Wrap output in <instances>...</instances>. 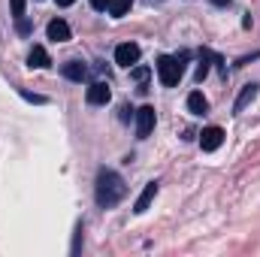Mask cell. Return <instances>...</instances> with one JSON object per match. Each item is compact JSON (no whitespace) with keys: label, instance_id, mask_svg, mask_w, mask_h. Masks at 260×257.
<instances>
[{"label":"cell","instance_id":"9","mask_svg":"<svg viewBox=\"0 0 260 257\" xmlns=\"http://www.w3.org/2000/svg\"><path fill=\"white\" fill-rule=\"evenodd\" d=\"M61 73H64L70 82H85V79H88V67L82 64V61H67V64L61 67Z\"/></svg>","mask_w":260,"mask_h":257},{"label":"cell","instance_id":"6","mask_svg":"<svg viewBox=\"0 0 260 257\" xmlns=\"http://www.w3.org/2000/svg\"><path fill=\"white\" fill-rule=\"evenodd\" d=\"M221 142H224V130L221 127H206L200 133V148L203 151H215V148H221Z\"/></svg>","mask_w":260,"mask_h":257},{"label":"cell","instance_id":"7","mask_svg":"<svg viewBox=\"0 0 260 257\" xmlns=\"http://www.w3.org/2000/svg\"><path fill=\"white\" fill-rule=\"evenodd\" d=\"M154 197H157V182H148V185L142 188V194L136 197V203H133V212H136V215H142V212L151 206V200H154Z\"/></svg>","mask_w":260,"mask_h":257},{"label":"cell","instance_id":"16","mask_svg":"<svg viewBox=\"0 0 260 257\" xmlns=\"http://www.w3.org/2000/svg\"><path fill=\"white\" fill-rule=\"evenodd\" d=\"M18 94H21V97H24V100H27V103H40V106H43V103H46V97H43V94H30V91H24V88H21V91H18Z\"/></svg>","mask_w":260,"mask_h":257},{"label":"cell","instance_id":"22","mask_svg":"<svg viewBox=\"0 0 260 257\" xmlns=\"http://www.w3.org/2000/svg\"><path fill=\"white\" fill-rule=\"evenodd\" d=\"M215 6H230V0H212Z\"/></svg>","mask_w":260,"mask_h":257},{"label":"cell","instance_id":"11","mask_svg":"<svg viewBox=\"0 0 260 257\" xmlns=\"http://www.w3.org/2000/svg\"><path fill=\"white\" fill-rule=\"evenodd\" d=\"M257 97V85H245L242 91H239V97H236V103H233V112H242L251 100Z\"/></svg>","mask_w":260,"mask_h":257},{"label":"cell","instance_id":"12","mask_svg":"<svg viewBox=\"0 0 260 257\" xmlns=\"http://www.w3.org/2000/svg\"><path fill=\"white\" fill-rule=\"evenodd\" d=\"M188 109H191L194 115H206V112H209V100H206L200 91H191V94H188Z\"/></svg>","mask_w":260,"mask_h":257},{"label":"cell","instance_id":"20","mask_svg":"<svg viewBox=\"0 0 260 257\" xmlns=\"http://www.w3.org/2000/svg\"><path fill=\"white\" fill-rule=\"evenodd\" d=\"M109 3H112V0H91L94 9H109Z\"/></svg>","mask_w":260,"mask_h":257},{"label":"cell","instance_id":"19","mask_svg":"<svg viewBox=\"0 0 260 257\" xmlns=\"http://www.w3.org/2000/svg\"><path fill=\"white\" fill-rule=\"evenodd\" d=\"M130 118H136V112H133L130 106H124V109H121V121H130Z\"/></svg>","mask_w":260,"mask_h":257},{"label":"cell","instance_id":"18","mask_svg":"<svg viewBox=\"0 0 260 257\" xmlns=\"http://www.w3.org/2000/svg\"><path fill=\"white\" fill-rule=\"evenodd\" d=\"M130 70H133L130 76H133L136 82H145V79H148V70H145V67H130Z\"/></svg>","mask_w":260,"mask_h":257},{"label":"cell","instance_id":"15","mask_svg":"<svg viewBox=\"0 0 260 257\" xmlns=\"http://www.w3.org/2000/svg\"><path fill=\"white\" fill-rule=\"evenodd\" d=\"M24 6H27V0H9V9L15 18H24Z\"/></svg>","mask_w":260,"mask_h":257},{"label":"cell","instance_id":"13","mask_svg":"<svg viewBox=\"0 0 260 257\" xmlns=\"http://www.w3.org/2000/svg\"><path fill=\"white\" fill-rule=\"evenodd\" d=\"M130 6H133V0H112L109 3V12H112V18H124L130 12Z\"/></svg>","mask_w":260,"mask_h":257},{"label":"cell","instance_id":"21","mask_svg":"<svg viewBox=\"0 0 260 257\" xmlns=\"http://www.w3.org/2000/svg\"><path fill=\"white\" fill-rule=\"evenodd\" d=\"M18 34H30V24L24 18H18Z\"/></svg>","mask_w":260,"mask_h":257},{"label":"cell","instance_id":"17","mask_svg":"<svg viewBox=\"0 0 260 257\" xmlns=\"http://www.w3.org/2000/svg\"><path fill=\"white\" fill-rule=\"evenodd\" d=\"M82 233L85 230H82V221H79L76 224V239H73V254H79V248H82Z\"/></svg>","mask_w":260,"mask_h":257},{"label":"cell","instance_id":"8","mask_svg":"<svg viewBox=\"0 0 260 257\" xmlns=\"http://www.w3.org/2000/svg\"><path fill=\"white\" fill-rule=\"evenodd\" d=\"M46 34H49V40H55V43H67V40H70V24H67L64 18H52L49 27H46Z\"/></svg>","mask_w":260,"mask_h":257},{"label":"cell","instance_id":"1","mask_svg":"<svg viewBox=\"0 0 260 257\" xmlns=\"http://www.w3.org/2000/svg\"><path fill=\"white\" fill-rule=\"evenodd\" d=\"M124 179L118 176V173H112V170H100L97 173V185H94V197H97V206L100 209H112V206H118L121 200H124Z\"/></svg>","mask_w":260,"mask_h":257},{"label":"cell","instance_id":"23","mask_svg":"<svg viewBox=\"0 0 260 257\" xmlns=\"http://www.w3.org/2000/svg\"><path fill=\"white\" fill-rule=\"evenodd\" d=\"M70 3H76V0H58V6H70Z\"/></svg>","mask_w":260,"mask_h":257},{"label":"cell","instance_id":"5","mask_svg":"<svg viewBox=\"0 0 260 257\" xmlns=\"http://www.w3.org/2000/svg\"><path fill=\"white\" fill-rule=\"evenodd\" d=\"M85 97H88V103H91V106H106V103L112 100V91H109V85H106V82H94V85L88 88V94H85Z\"/></svg>","mask_w":260,"mask_h":257},{"label":"cell","instance_id":"4","mask_svg":"<svg viewBox=\"0 0 260 257\" xmlns=\"http://www.w3.org/2000/svg\"><path fill=\"white\" fill-rule=\"evenodd\" d=\"M115 64L118 67H136L139 64V46L136 43H121L115 49Z\"/></svg>","mask_w":260,"mask_h":257},{"label":"cell","instance_id":"10","mask_svg":"<svg viewBox=\"0 0 260 257\" xmlns=\"http://www.w3.org/2000/svg\"><path fill=\"white\" fill-rule=\"evenodd\" d=\"M27 67H30V70H46V67H49V52H46L43 46H34L30 55H27Z\"/></svg>","mask_w":260,"mask_h":257},{"label":"cell","instance_id":"2","mask_svg":"<svg viewBox=\"0 0 260 257\" xmlns=\"http://www.w3.org/2000/svg\"><path fill=\"white\" fill-rule=\"evenodd\" d=\"M185 61H188V55H160L157 58V79L167 85V88H173V85H179L182 82V76H185Z\"/></svg>","mask_w":260,"mask_h":257},{"label":"cell","instance_id":"3","mask_svg":"<svg viewBox=\"0 0 260 257\" xmlns=\"http://www.w3.org/2000/svg\"><path fill=\"white\" fill-rule=\"evenodd\" d=\"M154 121H157L154 106H142V109L136 112V136H139V139H148L151 130H154Z\"/></svg>","mask_w":260,"mask_h":257},{"label":"cell","instance_id":"14","mask_svg":"<svg viewBox=\"0 0 260 257\" xmlns=\"http://www.w3.org/2000/svg\"><path fill=\"white\" fill-rule=\"evenodd\" d=\"M209 58H212V52H203V55H200V67H197V73H194L197 82H203V79L209 76Z\"/></svg>","mask_w":260,"mask_h":257}]
</instances>
